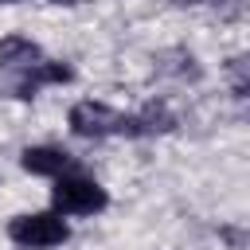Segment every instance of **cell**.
Wrapping results in <instances>:
<instances>
[{"mask_svg":"<svg viewBox=\"0 0 250 250\" xmlns=\"http://www.w3.org/2000/svg\"><path fill=\"white\" fill-rule=\"evenodd\" d=\"M66 125L74 137H86V141H102V137H141L137 129V117L133 113H117L102 102H74L70 113H66Z\"/></svg>","mask_w":250,"mask_h":250,"instance_id":"6da1fadb","label":"cell"},{"mask_svg":"<svg viewBox=\"0 0 250 250\" xmlns=\"http://www.w3.org/2000/svg\"><path fill=\"white\" fill-rule=\"evenodd\" d=\"M51 203H55L59 215H98V211H105L109 195H105V188H102L98 180L62 172V176H55Z\"/></svg>","mask_w":250,"mask_h":250,"instance_id":"7a4b0ae2","label":"cell"},{"mask_svg":"<svg viewBox=\"0 0 250 250\" xmlns=\"http://www.w3.org/2000/svg\"><path fill=\"white\" fill-rule=\"evenodd\" d=\"M8 238L27 250H51L70 238V227L59 211H31V215H16L8 223Z\"/></svg>","mask_w":250,"mask_h":250,"instance_id":"3957f363","label":"cell"},{"mask_svg":"<svg viewBox=\"0 0 250 250\" xmlns=\"http://www.w3.org/2000/svg\"><path fill=\"white\" fill-rule=\"evenodd\" d=\"M16 78H12V98H20V102H31L43 86H62V82H70L74 78V70L66 66V62H59V59H39V62H31V66H23V70H12Z\"/></svg>","mask_w":250,"mask_h":250,"instance_id":"277c9868","label":"cell"},{"mask_svg":"<svg viewBox=\"0 0 250 250\" xmlns=\"http://www.w3.org/2000/svg\"><path fill=\"white\" fill-rule=\"evenodd\" d=\"M20 164L31 176H62V172L74 168V156L59 145H31V148L20 152Z\"/></svg>","mask_w":250,"mask_h":250,"instance_id":"5b68a950","label":"cell"},{"mask_svg":"<svg viewBox=\"0 0 250 250\" xmlns=\"http://www.w3.org/2000/svg\"><path fill=\"white\" fill-rule=\"evenodd\" d=\"M152 66H156V74H164V78H199L203 74V66H199V59L188 51V47H168V51H160V55H152Z\"/></svg>","mask_w":250,"mask_h":250,"instance_id":"8992f818","label":"cell"},{"mask_svg":"<svg viewBox=\"0 0 250 250\" xmlns=\"http://www.w3.org/2000/svg\"><path fill=\"white\" fill-rule=\"evenodd\" d=\"M43 59V47L27 35H4L0 39V70H23Z\"/></svg>","mask_w":250,"mask_h":250,"instance_id":"52a82bcc","label":"cell"},{"mask_svg":"<svg viewBox=\"0 0 250 250\" xmlns=\"http://www.w3.org/2000/svg\"><path fill=\"white\" fill-rule=\"evenodd\" d=\"M133 117H137L141 137H160V133H172V129H176V113H172L164 102H148V105L137 109Z\"/></svg>","mask_w":250,"mask_h":250,"instance_id":"ba28073f","label":"cell"},{"mask_svg":"<svg viewBox=\"0 0 250 250\" xmlns=\"http://www.w3.org/2000/svg\"><path fill=\"white\" fill-rule=\"evenodd\" d=\"M227 74H230V94L234 98H246L250 94V62H246V55H234L227 62Z\"/></svg>","mask_w":250,"mask_h":250,"instance_id":"9c48e42d","label":"cell"},{"mask_svg":"<svg viewBox=\"0 0 250 250\" xmlns=\"http://www.w3.org/2000/svg\"><path fill=\"white\" fill-rule=\"evenodd\" d=\"M223 238H227L234 250H242V242H246V238H242V230H223Z\"/></svg>","mask_w":250,"mask_h":250,"instance_id":"30bf717a","label":"cell"},{"mask_svg":"<svg viewBox=\"0 0 250 250\" xmlns=\"http://www.w3.org/2000/svg\"><path fill=\"white\" fill-rule=\"evenodd\" d=\"M172 4H180V8H199V4H227V0H172Z\"/></svg>","mask_w":250,"mask_h":250,"instance_id":"8fae6325","label":"cell"},{"mask_svg":"<svg viewBox=\"0 0 250 250\" xmlns=\"http://www.w3.org/2000/svg\"><path fill=\"white\" fill-rule=\"evenodd\" d=\"M51 4H66V8H74V4H90V0H51Z\"/></svg>","mask_w":250,"mask_h":250,"instance_id":"7c38bea8","label":"cell"},{"mask_svg":"<svg viewBox=\"0 0 250 250\" xmlns=\"http://www.w3.org/2000/svg\"><path fill=\"white\" fill-rule=\"evenodd\" d=\"M0 4H20V0H0Z\"/></svg>","mask_w":250,"mask_h":250,"instance_id":"4fadbf2b","label":"cell"}]
</instances>
